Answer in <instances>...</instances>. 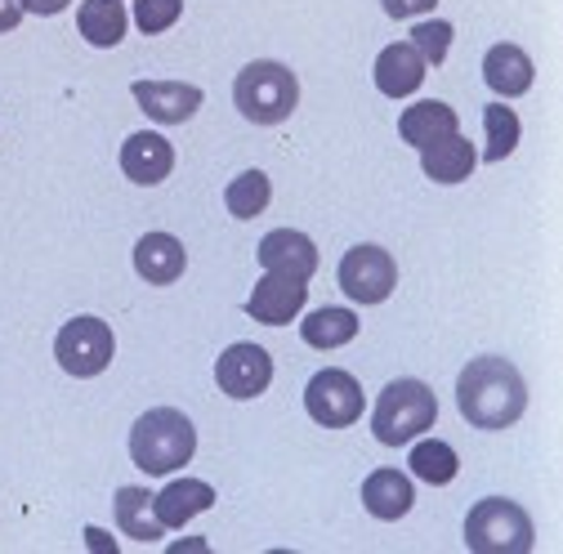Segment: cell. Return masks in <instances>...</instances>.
<instances>
[{"label": "cell", "mask_w": 563, "mask_h": 554, "mask_svg": "<svg viewBox=\"0 0 563 554\" xmlns=\"http://www.w3.org/2000/svg\"><path fill=\"white\" fill-rule=\"evenodd\" d=\"M456 407L465 416V425L474 430H510L528 411V385L510 358L483 354L465 363L456 380Z\"/></svg>", "instance_id": "1"}, {"label": "cell", "mask_w": 563, "mask_h": 554, "mask_svg": "<svg viewBox=\"0 0 563 554\" xmlns=\"http://www.w3.org/2000/svg\"><path fill=\"white\" fill-rule=\"evenodd\" d=\"M197 456V430L184 411L175 407H153L134 421L130 430V461L144 469L148 478H166L184 469Z\"/></svg>", "instance_id": "2"}, {"label": "cell", "mask_w": 563, "mask_h": 554, "mask_svg": "<svg viewBox=\"0 0 563 554\" xmlns=\"http://www.w3.org/2000/svg\"><path fill=\"white\" fill-rule=\"evenodd\" d=\"M439 421V398L426 380H389L376 398V411H372V434L376 443L385 447H407L416 443L420 434H430Z\"/></svg>", "instance_id": "3"}, {"label": "cell", "mask_w": 563, "mask_h": 554, "mask_svg": "<svg viewBox=\"0 0 563 554\" xmlns=\"http://www.w3.org/2000/svg\"><path fill=\"white\" fill-rule=\"evenodd\" d=\"M233 103L255 125H282L300 103V81H296V73L287 63L255 58V63L242 67L238 81H233Z\"/></svg>", "instance_id": "4"}, {"label": "cell", "mask_w": 563, "mask_h": 554, "mask_svg": "<svg viewBox=\"0 0 563 554\" xmlns=\"http://www.w3.org/2000/svg\"><path fill=\"white\" fill-rule=\"evenodd\" d=\"M465 545L474 554H528L532 550V519L510 497H483L465 514Z\"/></svg>", "instance_id": "5"}, {"label": "cell", "mask_w": 563, "mask_h": 554, "mask_svg": "<svg viewBox=\"0 0 563 554\" xmlns=\"http://www.w3.org/2000/svg\"><path fill=\"white\" fill-rule=\"evenodd\" d=\"M112 354H117L112 326H108L103 318H95V313H81V318H73V322H63L58 335H54V358H58V367H63L67 376L90 380V376L108 372Z\"/></svg>", "instance_id": "6"}, {"label": "cell", "mask_w": 563, "mask_h": 554, "mask_svg": "<svg viewBox=\"0 0 563 554\" xmlns=\"http://www.w3.org/2000/svg\"><path fill=\"white\" fill-rule=\"evenodd\" d=\"M305 411L322 430H349V425H358V416L367 411V398H363V385L349 372L322 367L305 385Z\"/></svg>", "instance_id": "7"}, {"label": "cell", "mask_w": 563, "mask_h": 554, "mask_svg": "<svg viewBox=\"0 0 563 554\" xmlns=\"http://www.w3.org/2000/svg\"><path fill=\"white\" fill-rule=\"evenodd\" d=\"M398 287V264L385 246L363 242L354 251H344L340 259V291L354 300V304H380L389 300Z\"/></svg>", "instance_id": "8"}, {"label": "cell", "mask_w": 563, "mask_h": 554, "mask_svg": "<svg viewBox=\"0 0 563 554\" xmlns=\"http://www.w3.org/2000/svg\"><path fill=\"white\" fill-rule=\"evenodd\" d=\"M309 304V282L296 273H277V268H264V277L255 282L251 300H246V313L264 326H287L305 313Z\"/></svg>", "instance_id": "9"}, {"label": "cell", "mask_w": 563, "mask_h": 554, "mask_svg": "<svg viewBox=\"0 0 563 554\" xmlns=\"http://www.w3.org/2000/svg\"><path fill=\"white\" fill-rule=\"evenodd\" d=\"M216 385L238 402L260 398L273 385V354L264 350V344H246V340L229 344V350L220 354V363H216Z\"/></svg>", "instance_id": "10"}, {"label": "cell", "mask_w": 563, "mask_h": 554, "mask_svg": "<svg viewBox=\"0 0 563 554\" xmlns=\"http://www.w3.org/2000/svg\"><path fill=\"white\" fill-rule=\"evenodd\" d=\"M175 170V148H170V138L157 134V130H139L130 134L125 144H121V175L139 188H153L162 179H170Z\"/></svg>", "instance_id": "11"}, {"label": "cell", "mask_w": 563, "mask_h": 554, "mask_svg": "<svg viewBox=\"0 0 563 554\" xmlns=\"http://www.w3.org/2000/svg\"><path fill=\"white\" fill-rule=\"evenodd\" d=\"M134 90V103H139V112H144L148 121H157V125H179V121H188L197 108H201V90L197 86H188V81H134L130 86Z\"/></svg>", "instance_id": "12"}, {"label": "cell", "mask_w": 563, "mask_h": 554, "mask_svg": "<svg viewBox=\"0 0 563 554\" xmlns=\"http://www.w3.org/2000/svg\"><path fill=\"white\" fill-rule=\"evenodd\" d=\"M260 264L264 268H277V273H296V277H309L318 273V246L309 233H296V229H273L260 237Z\"/></svg>", "instance_id": "13"}, {"label": "cell", "mask_w": 563, "mask_h": 554, "mask_svg": "<svg viewBox=\"0 0 563 554\" xmlns=\"http://www.w3.org/2000/svg\"><path fill=\"white\" fill-rule=\"evenodd\" d=\"M426 67L430 63L411 49V41H394L376 54V90L389 99H407L420 90V81H426Z\"/></svg>", "instance_id": "14"}, {"label": "cell", "mask_w": 563, "mask_h": 554, "mask_svg": "<svg viewBox=\"0 0 563 554\" xmlns=\"http://www.w3.org/2000/svg\"><path fill=\"white\" fill-rule=\"evenodd\" d=\"M532 77H537V73H532V58H528L519 45H510V41L492 45V49L483 54V81H487L492 95L519 99V95L532 90Z\"/></svg>", "instance_id": "15"}, {"label": "cell", "mask_w": 563, "mask_h": 554, "mask_svg": "<svg viewBox=\"0 0 563 554\" xmlns=\"http://www.w3.org/2000/svg\"><path fill=\"white\" fill-rule=\"evenodd\" d=\"M134 268L144 282L153 287H170L179 282V273L188 268V255H184V242L170 237V233H144L134 242Z\"/></svg>", "instance_id": "16"}, {"label": "cell", "mask_w": 563, "mask_h": 554, "mask_svg": "<svg viewBox=\"0 0 563 554\" xmlns=\"http://www.w3.org/2000/svg\"><path fill=\"white\" fill-rule=\"evenodd\" d=\"M474 166H478V153L461 130H452V134H443V138H434V144L420 148V170H426L434 184H461V179L474 175Z\"/></svg>", "instance_id": "17"}, {"label": "cell", "mask_w": 563, "mask_h": 554, "mask_svg": "<svg viewBox=\"0 0 563 554\" xmlns=\"http://www.w3.org/2000/svg\"><path fill=\"white\" fill-rule=\"evenodd\" d=\"M363 506H367L372 519L394 523V519H402L416 506V483L402 469H389V465L385 469H372L367 483H363Z\"/></svg>", "instance_id": "18"}, {"label": "cell", "mask_w": 563, "mask_h": 554, "mask_svg": "<svg viewBox=\"0 0 563 554\" xmlns=\"http://www.w3.org/2000/svg\"><path fill=\"white\" fill-rule=\"evenodd\" d=\"M153 506H157L162 528H184L188 519H197L216 506V488H210L206 478H175L153 497Z\"/></svg>", "instance_id": "19"}, {"label": "cell", "mask_w": 563, "mask_h": 554, "mask_svg": "<svg viewBox=\"0 0 563 554\" xmlns=\"http://www.w3.org/2000/svg\"><path fill=\"white\" fill-rule=\"evenodd\" d=\"M456 125H461V121H456L452 103L420 99V103H411V108L398 117V138H402V144H411V148H426V144H434V138L452 134Z\"/></svg>", "instance_id": "20"}, {"label": "cell", "mask_w": 563, "mask_h": 554, "mask_svg": "<svg viewBox=\"0 0 563 554\" xmlns=\"http://www.w3.org/2000/svg\"><path fill=\"white\" fill-rule=\"evenodd\" d=\"M112 514H117V528H121L130 541H162V536H166L148 488H117Z\"/></svg>", "instance_id": "21"}, {"label": "cell", "mask_w": 563, "mask_h": 554, "mask_svg": "<svg viewBox=\"0 0 563 554\" xmlns=\"http://www.w3.org/2000/svg\"><path fill=\"white\" fill-rule=\"evenodd\" d=\"M300 340L309 344V350H344L349 340H358V313L344 309V304L313 309L300 322Z\"/></svg>", "instance_id": "22"}, {"label": "cell", "mask_w": 563, "mask_h": 554, "mask_svg": "<svg viewBox=\"0 0 563 554\" xmlns=\"http://www.w3.org/2000/svg\"><path fill=\"white\" fill-rule=\"evenodd\" d=\"M130 27V14L121 0H81V10H77V32L95 45V49H112L121 45Z\"/></svg>", "instance_id": "23"}, {"label": "cell", "mask_w": 563, "mask_h": 554, "mask_svg": "<svg viewBox=\"0 0 563 554\" xmlns=\"http://www.w3.org/2000/svg\"><path fill=\"white\" fill-rule=\"evenodd\" d=\"M407 469L420 478V483H434V488H448L461 469V456L452 443L443 439H420L411 452H407Z\"/></svg>", "instance_id": "24"}, {"label": "cell", "mask_w": 563, "mask_h": 554, "mask_svg": "<svg viewBox=\"0 0 563 554\" xmlns=\"http://www.w3.org/2000/svg\"><path fill=\"white\" fill-rule=\"evenodd\" d=\"M268 197H273V184L264 170H242L229 188H224V206L233 220H255L268 211Z\"/></svg>", "instance_id": "25"}, {"label": "cell", "mask_w": 563, "mask_h": 554, "mask_svg": "<svg viewBox=\"0 0 563 554\" xmlns=\"http://www.w3.org/2000/svg\"><path fill=\"white\" fill-rule=\"evenodd\" d=\"M483 125H487V148H483V162H506V157L519 148L523 121L515 117V108H510V103H487V108H483Z\"/></svg>", "instance_id": "26"}, {"label": "cell", "mask_w": 563, "mask_h": 554, "mask_svg": "<svg viewBox=\"0 0 563 554\" xmlns=\"http://www.w3.org/2000/svg\"><path fill=\"white\" fill-rule=\"evenodd\" d=\"M452 23L448 19H420L416 27H411V49L426 58V63H434V67H443V58H448V49H452Z\"/></svg>", "instance_id": "27"}, {"label": "cell", "mask_w": 563, "mask_h": 554, "mask_svg": "<svg viewBox=\"0 0 563 554\" xmlns=\"http://www.w3.org/2000/svg\"><path fill=\"white\" fill-rule=\"evenodd\" d=\"M184 0H134V27L144 36H162L179 23Z\"/></svg>", "instance_id": "28"}, {"label": "cell", "mask_w": 563, "mask_h": 554, "mask_svg": "<svg viewBox=\"0 0 563 554\" xmlns=\"http://www.w3.org/2000/svg\"><path fill=\"white\" fill-rule=\"evenodd\" d=\"M380 10L389 19H420V14H434L439 0H380Z\"/></svg>", "instance_id": "29"}, {"label": "cell", "mask_w": 563, "mask_h": 554, "mask_svg": "<svg viewBox=\"0 0 563 554\" xmlns=\"http://www.w3.org/2000/svg\"><path fill=\"white\" fill-rule=\"evenodd\" d=\"M23 14H36V19H49L58 10H67V0H19Z\"/></svg>", "instance_id": "30"}, {"label": "cell", "mask_w": 563, "mask_h": 554, "mask_svg": "<svg viewBox=\"0 0 563 554\" xmlns=\"http://www.w3.org/2000/svg\"><path fill=\"white\" fill-rule=\"evenodd\" d=\"M23 23V5L19 0H0V32H14Z\"/></svg>", "instance_id": "31"}, {"label": "cell", "mask_w": 563, "mask_h": 554, "mask_svg": "<svg viewBox=\"0 0 563 554\" xmlns=\"http://www.w3.org/2000/svg\"><path fill=\"white\" fill-rule=\"evenodd\" d=\"M86 541H90V550H99V554H117V541H112L108 532H99V528H86Z\"/></svg>", "instance_id": "32"}]
</instances>
